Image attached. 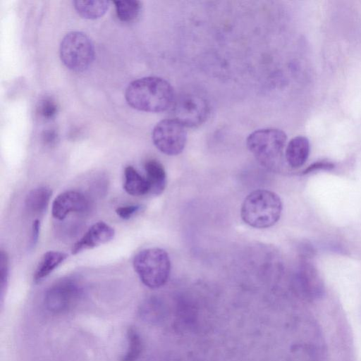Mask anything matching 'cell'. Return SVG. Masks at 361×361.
Instances as JSON below:
<instances>
[{
	"instance_id": "cell-1",
	"label": "cell",
	"mask_w": 361,
	"mask_h": 361,
	"mask_svg": "<svg viewBox=\"0 0 361 361\" xmlns=\"http://www.w3.org/2000/svg\"><path fill=\"white\" fill-rule=\"evenodd\" d=\"M125 97L132 108L145 112H163L172 107L176 94L166 80L154 76L139 78L126 88Z\"/></svg>"
},
{
	"instance_id": "cell-2",
	"label": "cell",
	"mask_w": 361,
	"mask_h": 361,
	"mask_svg": "<svg viewBox=\"0 0 361 361\" xmlns=\"http://www.w3.org/2000/svg\"><path fill=\"white\" fill-rule=\"evenodd\" d=\"M283 205L275 192L259 189L250 192L244 200L240 216L247 225L255 228H269L279 220Z\"/></svg>"
},
{
	"instance_id": "cell-3",
	"label": "cell",
	"mask_w": 361,
	"mask_h": 361,
	"mask_svg": "<svg viewBox=\"0 0 361 361\" xmlns=\"http://www.w3.org/2000/svg\"><path fill=\"white\" fill-rule=\"evenodd\" d=\"M286 140V134L280 129L263 128L250 133L246 145L262 166L276 171L281 166Z\"/></svg>"
},
{
	"instance_id": "cell-4",
	"label": "cell",
	"mask_w": 361,
	"mask_h": 361,
	"mask_svg": "<svg viewBox=\"0 0 361 361\" xmlns=\"http://www.w3.org/2000/svg\"><path fill=\"white\" fill-rule=\"evenodd\" d=\"M133 266L140 281L150 288L163 286L171 272V261L168 253L159 247L140 251L134 257Z\"/></svg>"
},
{
	"instance_id": "cell-5",
	"label": "cell",
	"mask_w": 361,
	"mask_h": 361,
	"mask_svg": "<svg viewBox=\"0 0 361 361\" xmlns=\"http://www.w3.org/2000/svg\"><path fill=\"white\" fill-rule=\"evenodd\" d=\"M59 54L66 68L75 72H83L90 68L94 59V47L87 35L74 31L63 38Z\"/></svg>"
},
{
	"instance_id": "cell-6",
	"label": "cell",
	"mask_w": 361,
	"mask_h": 361,
	"mask_svg": "<svg viewBox=\"0 0 361 361\" xmlns=\"http://www.w3.org/2000/svg\"><path fill=\"white\" fill-rule=\"evenodd\" d=\"M152 138L162 153L173 156L183 152L187 142L185 127L175 118L160 121L154 126Z\"/></svg>"
},
{
	"instance_id": "cell-7",
	"label": "cell",
	"mask_w": 361,
	"mask_h": 361,
	"mask_svg": "<svg viewBox=\"0 0 361 361\" xmlns=\"http://www.w3.org/2000/svg\"><path fill=\"white\" fill-rule=\"evenodd\" d=\"M175 119L185 128H197L204 123L209 115V105L198 94L187 92L176 97L172 106Z\"/></svg>"
},
{
	"instance_id": "cell-8",
	"label": "cell",
	"mask_w": 361,
	"mask_h": 361,
	"mask_svg": "<svg viewBox=\"0 0 361 361\" xmlns=\"http://www.w3.org/2000/svg\"><path fill=\"white\" fill-rule=\"evenodd\" d=\"M81 286L77 279L66 277L51 286L45 294V305L55 313L68 310L80 295Z\"/></svg>"
},
{
	"instance_id": "cell-9",
	"label": "cell",
	"mask_w": 361,
	"mask_h": 361,
	"mask_svg": "<svg viewBox=\"0 0 361 361\" xmlns=\"http://www.w3.org/2000/svg\"><path fill=\"white\" fill-rule=\"evenodd\" d=\"M91 207V202L85 194L69 190L59 195L51 207L52 216L58 220H63L71 213L85 214Z\"/></svg>"
},
{
	"instance_id": "cell-10",
	"label": "cell",
	"mask_w": 361,
	"mask_h": 361,
	"mask_svg": "<svg viewBox=\"0 0 361 361\" xmlns=\"http://www.w3.org/2000/svg\"><path fill=\"white\" fill-rule=\"evenodd\" d=\"M115 235L114 229L103 221L93 224L87 231L73 245L72 255L94 248L111 241Z\"/></svg>"
},
{
	"instance_id": "cell-11",
	"label": "cell",
	"mask_w": 361,
	"mask_h": 361,
	"mask_svg": "<svg viewBox=\"0 0 361 361\" xmlns=\"http://www.w3.org/2000/svg\"><path fill=\"white\" fill-rule=\"evenodd\" d=\"M310 151V145L306 137H295L289 141L286 148V160L291 168L298 169L306 162Z\"/></svg>"
},
{
	"instance_id": "cell-12",
	"label": "cell",
	"mask_w": 361,
	"mask_h": 361,
	"mask_svg": "<svg viewBox=\"0 0 361 361\" xmlns=\"http://www.w3.org/2000/svg\"><path fill=\"white\" fill-rule=\"evenodd\" d=\"M146 179L149 186V192L159 195L166 185V174L163 165L156 159H149L145 164Z\"/></svg>"
},
{
	"instance_id": "cell-13",
	"label": "cell",
	"mask_w": 361,
	"mask_h": 361,
	"mask_svg": "<svg viewBox=\"0 0 361 361\" xmlns=\"http://www.w3.org/2000/svg\"><path fill=\"white\" fill-rule=\"evenodd\" d=\"M52 190L47 186H39L31 190L26 195L25 206L30 214H43L49 203Z\"/></svg>"
},
{
	"instance_id": "cell-14",
	"label": "cell",
	"mask_w": 361,
	"mask_h": 361,
	"mask_svg": "<svg viewBox=\"0 0 361 361\" xmlns=\"http://www.w3.org/2000/svg\"><path fill=\"white\" fill-rule=\"evenodd\" d=\"M68 255L59 251H48L45 252L39 260L33 279L38 283L50 274L56 268L63 263Z\"/></svg>"
},
{
	"instance_id": "cell-15",
	"label": "cell",
	"mask_w": 361,
	"mask_h": 361,
	"mask_svg": "<svg viewBox=\"0 0 361 361\" xmlns=\"http://www.w3.org/2000/svg\"><path fill=\"white\" fill-rule=\"evenodd\" d=\"M125 191L133 196H140L149 192V186L146 178L141 176L132 166H128L124 171Z\"/></svg>"
},
{
	"instance_id": "cell-16",
	"label": "cell",
	"mask_w": 361,
	"mask_h": 361,
	"mask_svg": "<svg viewBox=\"0 0 361 361\" xmlns=\"http://www.w3.org/2000/svg\"><path fill=\"white\" fill-rule=\"evenodd\" d=\"M77 13L86 19H97L103 16L109 9V1H74Z\"/></svg>"
},
{
	"instance_id": "cell-17",
	"label": "cell",
	"mask_w": 361,
	"mask_h": 361,
	"mask_svg": "<svg viewBox=\"0 0 361 361\" xmlns=\"http://www.w3.org/2000/svg\"><path fill=\"white\" fill-rule=\"evenodd\" d=\"M114 3L118 18L123 22L134 20L142 8L141 2L137 0L115 1Z\"/></svg>"
},
{
	"instance_id": "cell-18",
	"label": "cell",
	"mask_w": 361,
	"mask_h": 361,
	"mask_svg": "<svg viewBox=\"0 0 361 361\" xmlns=\"http://www.w3.org/2000/svg\"><path fill=\"white\" fill-rule=\"evenodd\" d=\"M128 350L121 361H135L141 353L142 343L139 335L133 329L128 330Z\"/></svg>"
},
{
	"instance_id": "cell-19",
	"label": "cell",
	"mask_w": 361,
	"mask_h": 361,
	"mask_svg": "<svg viewBox=\"0 0 361 361\" xmlns=\"http://www.w3.org/2000/svg\"><path fill=\"white\" fill-rule=\"evenodd\" d=\"M37 111L43 118L50 119L56 114L58 106L52 98L45 97L39 102Z\"/></svg>"
},
{
	"instance_id": "cell-20",
	"label": "cell",
	"mask_w": 361,
	"mask_h": 361,
	"mask_svg": "<svg viewBox=\"0 0 361 361\" xmlns=\"http://www.w3.org/2000/svg\"><path fill=\"white\" fill-rule=\"evenodd\" d=\"M8 257L4 250H1L0 253V279H1V295L6 289L8 275H9V262Z\"/></svg>"
},
{
	"instance_id": "cell-21",
	"label": "cell",
	"mask_w": 361,
	"mask_h": 361,
	"mask_svg": "<svg viewBox=\"0 0 361 361\" xmlns=\"http://www.w3.org/2000/svg\"><path fill=\"white\" fill-rule=\"evenodd\" d=\"M335 165L334 163L329 161H319L314 162L307 167L303 171L302 174L306 175L315 171L321 170H331L334 168Z\"/></svg>"
},
{
	"instance_id": "cell-22",
	"label": "cell",
	"mask_w": 361,
	"mask_h": 361,
	"mask_svg": "<svg viewBox=\"0 0 361 361\" xmlns=\"http://www.w3.org/2000/svg\"><path fill=\"white\" fill-rule=\"evenodd\" d=\"M140 208L141 207L137 204L126 205L118 207L116 212L121 219L126 220L131 218Z\"/></svg>"
},
{
	"instance_id": "cell-23",
	"label": "cell",
	"mask_w": 361,
	"mask_h": 361,
	"mask_svg": "<svg viewBox=\"0 0 361 361\" xmlns=\"http://www.w3.org/2000/svg\"><path fill=\"white\" fill-rule=\"evenodd\" d=\"M58 134L55 130L48 129L42 134V141L47 147H54L58 141Z\"/></svg>"
},
{
	"instance_id": "cell-24",
	"label": "cell",
	"mask_w": 361,
	"mask_h": 361,
	"mask_svg": "<svg viewBox=\"0 0 361 361\" xmlns=\"http://www.w3.org/2000/svg\"><path fill=\"white\" fill-rule=\"evenodd\" d=\"M40 231V221L35 219L32 225L31 235L30 240V248H33L37 243Z\"/></svg>"
}]
</instances>
